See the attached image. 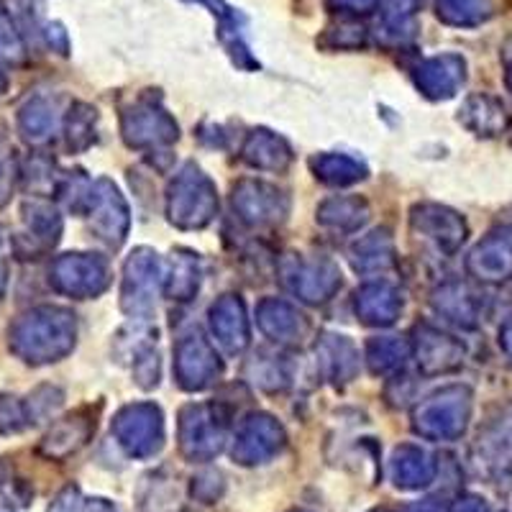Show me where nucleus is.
Here are the masks:
<instances>
[{"label":"nucleus","instance_id":"1","mask_svg":"<svg viewBox=\"0 0 512 512\" xmlns=\"http://www.w3.org/2000/svg\"><path fill=\"white\" fill-rule=\"evenodd\" d=\"M113 433L131 456H152L162 446V413L154 405L126 408L113 423Z\"/></svg>","mask_w":512,"mask_h":512},{"label":"nucleus","instance_id":"2","mask_svg":"<svg viewBox=\"0 0 512 512\" xmlns=\"http://www.w3.org/2000/svg\"><path fill=\"white\" fill-rule=\"evenodd\" d=\"M282 446V428L269 415H254L241 425L233 456L241 464H259L274 456Z\"/></svg>","mask_w":512,"mask_h":512},{"label":"nucleus","instance_id":"3","mask_svg":"<svg viewBox=\"0 0 512 512\" xmlns=\"http://www.w3.org/2000/svg\"><path fill=\"white\" fill-rule=\"evenodd\" d=\"M203 408H190L182 415V451L192 461H208L221 451L223 425Z\"/></svg>","mask_w":512,"mask_h":512},{"label":"nucleus","instance_id":"4","mask_svg":"<svg viewBox=\"0 0 512 512\" xmlns=\"http://www.w3.org/2000/svg\"><path fill=\"white\" fill-rule=\"evenodd\" d=\"M200 177H192V180H180L177 182V190L172 195V221L182 223V226H203L210 221V213H213V192L210 187L200 190Z\"/></svg>","mask_w":512,"mask_h":512},{"label":"nucleus","instance_id":"5","mask_svg":"<svg viewBox=\"0 0 512 512\" xmlns=\"http://www.w3.org/2000/svg\"><path fill=\"white\" fill-rule=\"evenodd\" d=\"M195 3L210 8V13L218 18V24H221L218 36H221L223 47L228 49V54L236 59V64H241V67H256V62L251 59V52L246 49V44L239 36V26L244 24V16H241L236 8L226 6V0H195Z\"/></svg>","mask_w":512,"mask_h":512},{"label":"nucleus","instance_id":"6","mask_svg":"<svg viewBox=\"0 0 512 512\" xmlns=\"http://www.w3.org/2000/svg\"><path fill=\"white\" fill-rule=\"evenodd\" d=\"M177 367H180L182 384L190 387V390L210 384V377L218 372L216 356L210 354V349L200 341V336H192L190 341H185V344L180 346Z\"/></svg>","mask_w":512,"mask_h":512},{"label":"nucleus","instance_id":"7","mask_svg":"<svg viewBox=\"0 0 512 512\" xmlns=\"http://www.w3.org/2000/svg\"><path fill=\"white\" fill-rule=\"evenodd\" d=\"M431 474L433 469L431 464H428V459H425L423 451L410 446L397 448L395 459H392V477H395V482L400 484V487L413 489L420 487V484H428Z\"/></svg>","mask_w":512,"mask_h":512},{"label":"nucleus","instance_id":"8","mask_svg":"<svg viewBox=\"0 0 512 512\" xmlns=\"http://www.w3.org/2000/svg\"><path fill=\"white\" fill-rule=\"evenodd\" d=\"M213 328H216V336H221V341L231 349H244L246 344V331H244V310L241 303L236 300H221V303L213 308Z\"/></svg>","mask_w":512,"mask_h":512},{"label":"nucleus","instance_id":"9","mask_svg":"<svg viewBox=\"0 0 512 512\" xmlns=\"http://www.w3.org/2000/svg\"><path fill=\"white\" fill-rule=\"evenodd\" d=\"M359 315L369 323H390L395 320V300L390 295V287H367L364 295L359 292Z\"/></svg>","mask_w":512,"mask_h":512},{"label":"nucleus","instance_id":"10","mask_svg":"<svg viewBox=\"0 0 512 512\" xmlns=\"http://www.w3.org/2000/svg\"><path fill=\"white\" fill-rule=\"evenodd\" d=\"M438 13L448 24H477L489 13V0H438Z\"/></svg>","mask_w":512,"mask_h":512},{"label":"nucleus","instance_id":"11","mask_svg":"<svg viewBox=\"0 0 512 512\" xmlns=\"http://www.w3.org/2000/svg\"><path fill=\"white\" fill-rule=\"evenodd\" d=\"M90 436V425H82L77 418H70V423L59 425L57 431L47 438L49 456H64L75 451L85 438Z\"/></svg>","mask_w":512,"mask_h":512},{"label":"nucleus","instance_id":"12","mask_svg":"<svg viewBox=\"0 0 512 512\" xmlns=\"http://www.w3.org/2000/svg\"><path fill=\"white\" fill-rule=\"evenodd\" d=\"M420 0H390L387 3V13H384L382 31L384 36H397L402 39L405 34H410V18L418 11Z\"/></svg>","mask_w":512,"mask_h":512},{"label":"nucleus","instance_id":"13","mask_svg":"<svg viewBox=\"0 0 512 512\" xmlns=\"http://www.w3.org/2000/svg\"><path fill=\"white\" fill-rule=\"evenodd\" d=\"M315 167H318V177H323L326 182H333V185H346V182H354L359 177H364V169L346 157L315 159Z\"/></svg>","mask_w":512,"mask_h":512},{"label":"nucleus","instance_id":"14","mask_svg":"<svg viewBox=\"0 0 512 512\" xmlns=\"http://www.w3.org/2000/svg\"><path fill=\"white\" fill-rule=\"evenodd\" d=\"M382 0H328V8L336 13H354V16H367L377 11Z\"/></svg>","mask_w":512,"mask_h":512},{"label":"nucleus","instance_id":"15","mask_svg":"<svg viewBox=\"0 0 512 512\" xmlns=\"http://www.w3.org/2000/svg\"><path fill=\"white\" fill-rule=\"evenodd\" d=\"M80 510V492L75 487H67L62 495L54 500V505L49 507V512H77Z\"/></svg>","mask_w":512,"mask_h":512},{"label":"nucleus","instance_id":"16","mask_svg":"<svg viewBox=\"0 0 512 512\" xmlns=\"http://www.w3.org/2000/svg\"><path fill=\"white\" fill-rule=\"evenodd\" d=\"M85 512H116V510H113L105 500H90L88 507H85Z\"/></svg>","mask_w":512,"mask_h":512},{"label":"nucleus","instance_id":"17","mask_svg":"<svg viewBox=\"0 0 512 512\" xmlns=\"http://www.w3.org/2000/svg\"><path fill=\"white\" fill-rule=\"evenodd\" d=\"M374 512H390V510H374Z\"/></svg>","mask_w":512,"mask_h":512}]
</instances>
